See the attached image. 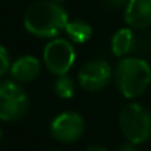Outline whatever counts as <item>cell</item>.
Returning a JSON list of instances; mask_svg holds the SVG:
<instances>
[{
  "label": "cell",
  "mask_w": 151,
  "mask_h": 151,
  "mask_svg": "<svg viewBox=\"0 0 151 151\" xmlns=\"http://www.w3.org/2000/svg\"><path fill=\"white\" fill-rule=\"evenodd\" d=\"M68 21L65 8L50 0L31 3L24 14L25 30L39 39H56L65 30Z\"/></svg>",
  "instance_id": "1"
},
{
  "label": "cell",
  "mask_w": 151,
  "mask_h": 151,
  "mask_svg": "<svg viewBox=\"0 0 151 151\" xmlns=\"http://www.w3.org/2000/svg\"><path fill=\"white\" fill-rule=\"evenodd\" d=\"M117 91L127 99H135L147 92L151 85V65L138 56H126L113 71Z\"/></svg>",
  "instance_id": "2"
},
{
  "label": "cell",
  "mask_w": 151,
  "mask_h": 151,
  "mask_svg": "<svg viewBox=\"0 0 151 151\" xmlns=\"http://www.w3.org/2000/svg\"><path fill=\"white\" fill-rule=\"evenodd\" d=\"M119 124L127 142L141 145L151 139V111L138 102L124 105L119 116Z\"/></svg>",
  "instance_id": "3"
},
{
  "label": "cell",
  "mask_w": 151,
  "mask_h": 151,
  "mask_svg": "<svg viewBox=\"0 0 151 151\" xmlns=\"http://www.w3.org/2000/svg\"><path fill=\"white\" fill-rule=\"evenodd\" d=\"M30 99L24 88L15 80L0 82V120L18 122L27 116Z\"/></svg>",
  "instance_id": "4"
},
{
  "label": "cell",
  "mask_w": 151,
  "mask_h": 151,
  "mask_svg": "<svg viewBox=\"0 0 151 151\" xmlns=\"http://www.w3.org/2000/svg\"><path fill=\"white\" fill-rule=\"evenodd\" d=\"M76 62V49L68 39H52L43 49V64L55 76L68 74Z\"/></svg>",
  "instance_id": "5"
},
{
  "label": "cell",
  "mask_w": 151,
  "mask_h": 151,
  "mask_svg": "<svg viewBox=\"0 0 151 151\" xmlns=\"http://www.w3.org/2000/svg\"><path fill=\"white\" fill-rule=\"evenodd\" d=\"M86 130L85 119L76 111H62L56 114L49 126L53 139L62 144H73L79 141Z\"/></svg>",
  "instance_id": "6"
},
{
  "label": "cell",
  "mask_w": 151,
  "mask_h": 151,
  "mask_svg": "<svg viewBox=\"0 0 151 151\" xmlns=\"http://www.w3.org/2000/svg\"><path fill=\"white\" fill-rule=\"evenodd\" d=\"M113 80V68L104 59H92L82 65L77 82L86 92H99Z\"/></svg>",
  "instance_id": "7"
},
{
  "label": "cell",
  "mask_w": 151,
  "mask_h": 151,
  "mask_svg": "<svg viewBox=\"0 0 151 151\" xmlns=\"http://www.w3.org/2000/svg\"><path fill=\"white\" fill-rule=\"evenodd\" d=\"M124 22L132 30H145L151 25V0H127L123 9Z\"/></svg>",
  "instance_id": "8"
},
{
  "label": "cell",
  "mask_w": 151,
  "mask_h": 151,
  "mask_svg": "<svg viewBox=\"0 0 151 151\" xmlns=\"http://www.w3.org/2000/svg\"><path fill=\"white\" fill-rule=\"evenodd\" d=\"M42 71V62L34 55H22L11 64V77L17 83H30L36 80Z\"/></svg>",
  "instance_id": "9"
},
{
  "label": "cell",
  "mask_w": 151,
  "mask_h": 151,
  "mask_svg": "<svg viewBox=\"0 0 151 151\" xmlns=\"http://www.w3.org/2000/svg\"><path fill=\"white\" fill-rule=\"evenodd\" d=\"M111 52L117 58H126L136 47V36L132 28L123 27L117 30L111 37Z\"/></svg>",
  "instance_id": "10"
},
{
  "label": "cell",
  "mask_w": 151,
  "mask_h": 151,
  "mask_svg": "<svg viewBox=\"0 0 151 151\" xmlns=\"http://www.w3.org/2000/svg\"><path fill=\"white\" fill-rule=\"evenodd\" d=\"M64 31H65V34H67V37H68V40L71 43L83 45V43L91 40L93 28L86 19L76 18V19L68 21V24H67Z\"/></svg>",
  "instance_id": "11"
},
{
  "label": "cell",
  "mask_w": 151,
  "mask_h": 151,
  "mask_svg": "<svg viewBox=\"0 0 151 151\" xmlns=\"http://www.w3.org/2000/svg\"><path fill=\"white\" fill-rule=\"evenodd\" d=\"M53 92L62 98V99H70L76 93V82L73 77H70L68 74L64 76H56V79L53 82Z\"/></svg>",
  "instance_id": "12"
},
{
  "label": "cell",
  "mask_w": 151,
  "mask_h": 151,
  "mask_svg": "<svg viewBox=\"0 0 151 151\" xmlns=\"http://www.w3.org/2000/svg\"><path fill=\"white\" fill-rule=\"evenodd\" d=\"M11 55H9V50L0 45V77H3L6 73H9L11 70Z\"/></svg>",
  "instance_id": "13"
},
{
  "label": "cell",
  "mask_w": 151,
  "mask_h": 151,
  "mask_svg": "<svg viewBox=\"0 0 151 151\" xmlns=\"http://www.w3.org/2000/svg\"><path fill=\"white\" fill-rule=\"evenodd\" d=\"M101 3L108 9H124L127 0H101Z\"/></svg>",
  "instance_id": "14"
},
{
  "label": "cell",
  "mask_w": 151,
  "mask_h": 151,
  "mask_svg": "<svg viewBox=\"0 0 151 151\" xmlns=\"http://www.w3.org/2000/svg\"><path fill=\"white\" fill-rule=\"evenodd\" d=\"M116 151H138V148H136V145L135 144H130V142H124V144H122Z\"/></svg>",
  "instance_id": "15"
},
{
  "label": "cell",
  "mask_w": 151,
  "mask_h": 151,
  "mask_svg": "<svg viewBox=\"0 0 151 151\" xmlns=\"http://www.w3.org/2000/svg\"><path fill=\"white\" fill-rule=\"evenodd\" d=\"M85 151H108L105 147H102V145H91V147H88Z\"/></svg>",
  "instance_id": "16"
},
{
  "label": "cell",
  "mask_w": 151,
  "mask_h": 151,
  "mask_svg": "<svg viewBox=\"0 0 151 151\" xmlns=\"http://www.w3.org/2000/svg\"><path fill=\"white\" fill-rule=\"evenodd\" d=\"M50 2H56V3H61V2H65V0H50Z\"/></svg>",
  "instance_id": "17"
},
{
  "label": "cell",
  "mask_w": 151,
  "mask_h": 151,
  "mask_svg": "<svg viewBox=\"0 0 151 151\" xmlns=\"http://www.w3.org/2000/svg\"><path fill=\"white\" fill-rule=\"evenodd\" d=\"M0 141H2V129H0Z\"/></svg>",
  "instance_id": "18"
},
{
  "label": "cell",
  "mask_w": 151,
  "mask_h": 151,
  "mask_svg": "<svg viewBox=\"0 0 151 151\" xmlns=\"http://www.w3.org/2000/svg\"><path fill=\"white\" fill-rule=\"evenodd\" d=\"M52 151H59V150H52Z\"/></svg>",
  "instance_id": "19"
}]
</instances>
